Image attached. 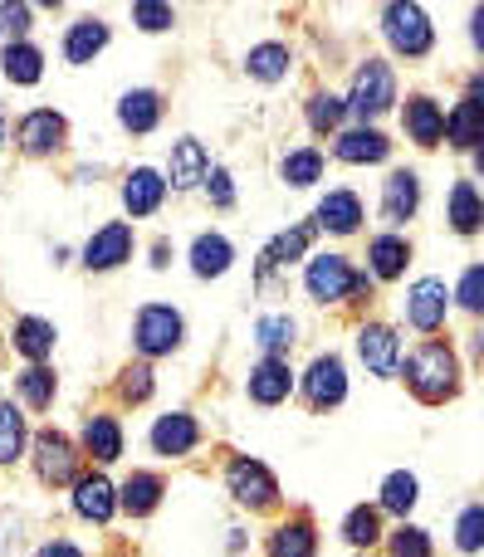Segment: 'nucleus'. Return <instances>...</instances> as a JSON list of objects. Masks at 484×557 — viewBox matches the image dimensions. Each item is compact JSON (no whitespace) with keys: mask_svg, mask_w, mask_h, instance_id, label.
<instances>
[{"mask_svg":"<svg viewBox=\"0 0 484 557\" xmlns=\"http://www.w3.org/2000/svg\"><path fill=\"white\" fill-rule=\"evenodd\" d=\"M362 225V201L352 191H328L319 201V215H313V231H333V235H352Z\"/></svg>","mask_w":484,"mask_h":557,"instance_id":"nucleus-25","label":"nucleus"},{"mask_svg":"<svg viewBox=\"0 0 484 557\" xmlns=\"http://www.w3.org/2000/svg\"><path fill=\"white\" fill-rule=\"evenodd\" d=\"M162 494H166V480H162V474L133 470V474L123 480V490H117V509L133 513V519H147V513L162 504Z\"/></svg>","mask_w":484,"mask_h":557,"instance_id":"nucleus-20","label":"nucleus"},{"mask_svg":"<svg viewBox=\"0 0 484 557\" xmlns=\"http://www.w3.org/2000/svg\"><path fill=\"white\" fill-rule=\"evenodd\" d=\"M29 450H35L39 484L59 490V484H74L78 480V445L69 441L64 431H39L35 441H29Z\"/></svg>","mask_w":484,"mask_h":557,"instance_id":"nucleus-7","label":"nucleus"},{"mask_svg":"<svg viewBox=\"0 0 484 557\" xmlns=\"http://www.w3.org/2000/svg\"><path fill=\"white\" fill-rule=\"evenodd\" d=\"M343 103L362 117V127H368V117L387 113V108L397 103V74H392L387 59H368V64L352 74V94L343 98Z\"/></svg>","mask_w":484,"mask_h":557,"instance_id":"nucleus-3","label":"nucleus"},{"mask_svg":"<svg viewBox=\"0 0 484 557\" xmlns=\"http://www.w3.org/2000/svg\"><path fill=\"white\" fill-rule=\"evenodd\" d=\"M294 333H299V323H294L289 313H264L260 323H255V343L264 347V357H280L294 347Z\"/></svg>","mask_w":484,"mask_h":557,"instance_id":"nucleus-34","label":"nucleus"},{"mask_svg":"<svg viewBox=\"0 0 484 557\" xmlns=\"http://www.w3.org/2000/svg\"><path fill=\"white\" fill-rule=\"evenodd\" d=\"M446 143L460 152H475L484 143V103H480V78L470 84V94L460 98V108L446 117Z\"/></svg>","mask_w":484,"mask_h":557,"instance_id":"nucleus-16","label":"nucleus"},{"mask_svg":"<svg viewBox=\"0 0 484 557\" xmlns=\"http://www.w3.org/2000/svg\"><path fill=\"white\" fill-rule=\"evenodd\" d=\"M25 455V416L15 401H0V465H15Z\"/></svg>","mask_w":484,"mask_h":557,"instance_id":"nucleus-37","label":"nucleus"},{"mask_svg":"<svg viewBox=\"0 0 484 557\" xmlns=\"http://www.w3.org/2000/svg\"><path fill=\"white\" fill-rule=\"evenodd\" d=\"M480 225H484V206H480L475 182H456V191H450V231L475 235Z\"/></svg>","mask_w":484,"mask_h":557,"instance_id":"nucleus-32","label":"nucleus"},{"mask_svg":"<svg viewBox=\"0 0 484 557\" xmlns=\"http://www.w3.org/2000/svg\"><path fill=\"white\" fill-rule=\"evenodd\" d=\"M313 221L309 225H294V231H280L270 245L260 250V284L270 278L274 270H284V264H294V260H303V250H309V240H313Z\"/></svg>","mask_w":484,"mask_h":557,"instance_id":"nucleus-22","label":"nucleus"},{"mask_svg":"<svg viewBox=\"0 0 484 557\" xmlns=\"http://www.w3.org/2000/svg\"><path fill=\"white\" fill-rule=\"evenodd\" d=\"M264 553H270V557H319V533H313V519H309V513L284 519L280 529L270 533Z\"/></svg>","mask_w":484,"mask_h":557,"instance_id":"nucleus-19","label":"nucleus"},{"mask_svg":"<svg viewBox=\"0 0 484 557\" xmlns=\"http://www.w3.org/2000/svg\"><path fill=\"white\" fill-rule=\"evenodd\" d=\"M446 313H450V294L440 278H417V284L407 288V323L417 327V333H440Z\"/></svg>","mask_w":484,"mask_h":557,"instance_id":"nucleus-9","label":"nucleus"},{"mask_svg":"<svg viewBox=\"0 0 484 557\" xmlns=\"http://www.w3.org/2000/svg\"><path fill=\"white\" fill-rule=\"evenodd\" d=\"M456 543H460V553H480V543H484V504H470V509L460 513Z\"/></svg>","mask_w":484,"mask_h":557,"instance_id":"nucleus-45","label":"nucleus"},{"mask_svg":"<svg viewBox=\"0 0 484 557\" xmlns=\"http://www.w3.org/2000/svg\"><path fill=\"white\" fill-rule=\"evenodd\" d=\"M343 113H348V103H343L338 94H313L309 98V127L313 133H333V127L343 123Z\"/></svg>","mask_w":484,"mask_h":557,"instance_id":"nucleus-41","label":"nucleus"},{"mask_svg":"<svg viewBox=\"0 0 484 557\" xmlns=\"http://www.w3.org/2000/svg\"><path fill=\"white\" fill-rule=\"evenodd\" d=\"M303 288H309L313 304H348V298L372 294V278L352 270L343 255H319V260H309Z\"/></svg>","mask_w":484,"mask_h":557,"instance_id":"nucleus-2","label":"nucleus"},{"mask_svg":"<svg viewBox=\"0 0 484 557\" xmlns=\"http://www.w3.org/2000/svg\"><path fill=\"white\" fill-rule=\"evenodd\" d=\"M280 176L289 186H313L323 176V152H319V147H299V152H289L280 162Z\"/></svg>","mask_w":484,"mask_h":557,"instance_id":"nucleus-38","label":"nucleus"},{"mask_svg":"<svg viewBox=\"0 0 484 557\" xmlns=\"http://www.w3.org/2000/svg\"><path fill=\"white\" fill-rule=\"evenodd\" d=\"M231 264H235V245L225 240V235H215V231L196 235V245H191V274L196 278H221Z\"/></svg>","mask_w":484,"mask_h":557,"instance_id":"nucleus-28","label":"nucleus"},{"mask_svg":"<svg viewBox=\"0 0 484 557\" xmlns=\"http://www.w3.org/2000/svg\"><path fill=\"white\" fill-rule=\"evenodd\" d=\"M460 357L450 352V343H421L417 352L407 357V386L417 392V401L440 406L460 392Z\"/></svg>","mask_w":484,"mask_h":557,"instance_id":"nucleus-1","label":"nucleus"},{"mask_svg":"<svg viewBox=\"0 0 484 557\" xmlns=\"http://www.w3.org/2000/svg\"><path fill=\"white\" fill-rule=\"evenodd\" d=\"M456 298H460V308H470V313H480V308H484V270H480V264H470V270H466Z\"/></svg>","mask_w":484,"mask_h":557,"instance_id":"nucleus-46","label":"nucleus"},{"mask_svg":"<svg viewBox=\"0 0 484 557\" xmlns=\"http://www.w3.org/2000/svg\"><path fill=\"white\" fill-rule=\"evenodd\" d=\"M117 509V490L103 480V474H78L74 480V513L88 523H108Z\"/></svg>","mask_w":484,"mask_h":557,"instance_id":"nucleus-18","label":"nucleus"},{"mask_svg":"<svg viewBox=\"0 0 484 557\" xmlns=\"http://www.w3.org/2000/svg\"><path fill=\"white\" fill-rule=\"evenodd\" d=\"M417 499H421V484L411 470H397L382 480V509L387 513H401V519H407V513L417 509Z\"/></svg>","mask_w":484,"mask_h":557,"instance_id":"nucleus-35","label":"nucleus"},{"mask_svg":"<svg viewBox=\"0 0 484 557\" xmlns=\"http://www.w3.org/2000/svg\"><path fill=\"white\" fill-rule=\"evenodd\" d=\"M108 49V25L103 20H74V25H69V35H64V59L69 64H94L98 54H103Z\"/></svg>","mask_w":484,"mask_h":557,"instance_id":"nucleus-26","label":"nucleus"},{"mask_svg":"<svg viewBox=\"0 0 484 557\" xmlns=\"http://www.w3.org/2000/svg\"><path fill=\"white\" fill-rule=\"evenodd\" d=\"M245 392H250V401H260V406L289 401V392H294L289 362H284V357H260V362L250 367V382H245Z\"/></svg>","mask_w":484,"mask_h":557,"instance_id":"nucleus-14","label":"nucleus"},{"mask_svg":"<svg viewBox=\"0 0 484 557\" xmlns=\"http://www.w3.org/2000/svg\"><path fill=\"white\" fill-rule=\"evenodd\" d=\"M333 152H338V162H348V166H372V162H387L392 143L377 133V127H352V133H338Z\"/></svg>","mask_w":484,"mask_h":557,"instance_id":"nucleus-23","label":"nucleus"},{"mask_svg":"<svg viewBox=\"0 0 484 557\" xmlns=\"http://www.w3.org/2000/svg\"><path fill=\"white\" fill-rule=\"evenodd\" d=\"M245 69H250V78H260V84H280V78L289 74V49L284 45H255L250 54H245Z\"/></svg>","mask_w":484,"mask_h":557,"instance_id":"nucleus-36","label":"nucleus"},{"mask_svg":"<svg viewBox=\"0 0 484 557\" xmlns=\"http://www.w3.org/2000/svg\"><path fill=\"white\" fill-rule=\"evenodd\" d=\"M343 396H348V367H343V357L338 352L313 357L309 372H303V401L313 411H333V406H343Z\"/></svg>","mask_w":484,"mask_h":557,"instance_id":"nucleus-8","label":"nucleus"},{"mask_svg":"<svg viewBox=\"0 0 484 557\" xmlns=\"http://www.w3.org/2000/svg\"><path fill=\"white\" fill-rule=\"evenodd\" d=\"M421 206V176L417 172H392L382 182V221L387 225H407Z\"/></svg>","mask_w":484,"mask_h":557,"instance_id":"nucleus-17","label":"nucleus"},{"mask_svg":"<svg viewBox=\"0 0 484 557\" xmlns=\"http://www.w3.org/2000/svg\"><path fill=\"white\" fill-rule=\"evenodd\" d=\"M133 25L147 29V35H162V29L176 25V10L172 5H157V0H137V5H133Z\"/></svg>","mask_w":484,"mask_h":557,"instance_id":"nucleus-43","label":"nucleus"},{"mask_svg":"<svg viewBox=\"0 0 484 557\" xmlns=\"http://www.w3.org/2000/svg\"><path fill=\"white\" fill-rule=\"evenodd\" d=\"M84 455H94L98 465H113L123 455V425L113 416H88L84 421Z\"/></svg>","mask_w":484,"mask_h":557,"instance_id":"nucleus-30","label":"nucleus"},{"mask_svg":"<svg viewBox=\"0 0 484 557\" xmlns=\"http://www.w3.org/2000/svg\"><path fill=\"white\" fill-rule=\"evenodd\" d=\"M15 386H20V396H25V406L29 411H45L49 401H54V372L49 367H25V372L15 376Z\"/></svg>","mask_w":484,"mask_h":557,"instance_id":"nucleus-39","label":"nucleus"},{"mask_svg":"<svg viewBox=\"0 0 484 557\" xmlns=\"http://www.w3.org/2000/svg\"><path fill=\"white\" fill-rule=\"evenodd\" d=\"M206 191H211V206H221V211L235 206V182L225 166H211V172H206Z\"/></svg>","mask_w":484,"mask_h":557,"instance_id":"nucleus-47","label":"nucleus"},{"mask_svg":"<svg viewBox=\"0 0 484 557\" xmlns=\"http://www.w3.org/2000/svg\"><path fill=\"white\" fill-rule=\"evenodd\" d=\"M0 64H5V78H10V84H39V74H45V54H39L35 45H25V39L5 45Z\"/></svg>","mask_w":484,"mask_h":557,"instance_id":"nucleus-33","label":"nucleus"},{"mask_svg":"<svg viewBox=\"0 0 484 557\" xmlns=\"http://www.w3.org/2000/svg\"><path fill=\"white\" fill-rule=\"evenodd\" d=\"M133 225L127 221H108L103 231H94V240L84 245V270L103 274V270H117V264L133 260Z\"/></svg>","mask_w":484,"mask_h":557,"instance_id":"nucleus-11","label":"nucleus"},{"mask_svg":"<svg viewBox=\"0 0 484 557\" xmlns=\"http://www.w3.org/2000/svg\"><path fill=\"white\" fill-rule=\"evenodd\" d=\"M117 123H123L127 133H152V127L162 123V94H152V88L123 94L117 98Z\"/></svg>","mask_w":484,"mask_h":557,"instance_id":"nucleus-27","label":"nucleus"},{"mask_svg":"<svg viewBox=\"0 0 484 557\" xmlns=\"http://www.w3.org/2000/svg\"><path fill=\"white\" fill-rule=\"evenodd\" d=\"M368 260H372V274L377 278H401L411 264V245L401 240V235H377V240L368 245Z\"/></svg>","mask_w":484,"mask_h":557,"instance_id":"nucleus-31","label":"nucleus"},{"mask_svg":"<svg viewBox=\"0 0 484 557\" xmlns=\"http://www.w3.org/2000/svg\"><path fill=\"white\" fill-rule=\"evenodd\" d=\"M152 367L147 362H133V367H123V372H117V396H123V401H147V396H152Z\"/></svg>","mask_w":484,"mask_h":557,"instance_id":"nucleus-42","label":"nucleus"},{"mask_svg":"<svg viewBox=\"0 0 484 557\" xmlns=\"http://www.w3.org/2000/svg\"><path fill=\"white\" fill-rule=\"evenodd\" d=\"M225 490L235 494V504H245V509H255V513L280 504V480L270 474V465L250 460V455L225 465Z\"/></svg>","mask_w":484,"mask_h":557,"instance_id":"nucleus-6","label":"nucleus"},{"mask_svg":"<svg viewBox=\"0 0 484 557\" xmlns=\"http://www.w3.org/2000/svg\"><path fill=\"white\" fill-rule=\"evenodd\" d=\"M35 557H84V548H74L69 539H54V543H45Z\"/></svg>","mask_w":484,"mask_h":557,"instance_id":"nucleus-49","label":"nucleus"},{"mask_svg":"<svg viewBox=\"0 0 484 557\" xmlns=\"http://www.w3.org/2000/svg\"><path fill=\"white\" fill-rule=\"evenodd\" d=\"M152 450L157 455H166V460H182V455H191L196 445H201V425H196V416L191 411H166V416H157V425H152Z\"/></svg>","mask_w":484,"mask_h":557,"instance_id":"nucleus-13","label":"nucleus"},{"mask_svg":"<svg viewBox=\"0 0 484 557\" xmlns=\"http://www.w3.org/2000/svg\"><path fill=\"white\" fill-rule=\"evenodd\" d=\"M343 539H348L352 548H372V543L382 539V513L368 509V504H358V509L343 519Z\"/></svg>","mask_w":484,"mask_h":557,"instance_id":"nucleus-40","label":"nucleus"},{"mask_svg":"<svg viewBox=\"0 0 484 557\" xmlns=\"http://www.w3.org/2000/svg\"><path fill=\"white\" fill-rule=\"evenodd\" d=\"M29 15H35V10H29L25 0H15V5H0V35H10V45H15V39L29 29Z\"/></svg>","mask_w":484,"mask_h":557,"instance_id":"nucleus-48","label":"nucleus"},{"mask_svg":"<svg viewBox=\"0 0 484 557\" xmlns=\"http://www.w3.org/2000/svg\"><path fill=\"white\" fill-rule=\"evenodd\" d=\"M64 137H69V123L54 113V108H35V113H25V117H20V127H15V143H20V152H25V157L59 152V147H64Z\"/></svg>","mask_w":484,"mask_h":557,"instance_id":"nucleus-10","label":"nucleus"},{"mask_svg":"<svg viewBox=\"0 0 484 557\" xmlns=\"http://www.w3.org/2000/svg\"><path fill=\"white\" fill-rule=\"evenodd\" d=\"M387 548H392V557H431V533L417 529V523H401Z\"/></svg>","mask_w":484,"mask_h":557,"instance_id":"nucleus-44","label":"nucleus"},{"mask_svg":"<svg viewBox=\"0 0 484 557\" xmlns=\"http://www.w3.org/2000/svg\"><path fill=\"white\" fill-rule=\"evenodd\" d=\"M382 29H387L392 49L407 54V59H426L431 45H436V29H431L426 10L411 5V0H397V5L382 10Z\"/></svg>","mask_w":484,"mask_h":557,"instance_id":"nucleus-5","label":"nucleus"},{"mask_svg":"<svg viewBox=\"0 0 484 557\" xmlns=\"http://www.w3.org/2000/svg\"><path fill=\"white\" fill-rule=\"evenodd\" d=\"M0 147H5V113H0Z\"/></svg>","mask_w":484,"mask_h":557,"instance_id":"nucleus-50","label":"nucleus"},{"mask_svg":"<svg viewBox=\"0 0 484 557\" xmlns=\"http://www.w3.org/2000/svg\"><path fill=\"white\" fill-rule=\"evenodd\" d=\"M162 196H166L162 172H152V166H133V172H127V182H123L127 215H157L162 211Z\"/></svg>","mask_w":484,"mask_h":557,"instance_id":"nucleus-21","label":"nucleus"},{"mask_svg":"<svg viewBox=\"0 0 484 557\" xmlns=\"http://www.w3.org/2000/svg\"><path fill=\"white\" fill-rule=\"evenodd\" d=\"M407 133H411V143L417 147H440L446 143V113H440L436 98H426V94L407 98Z\"/></svg>","mask_w":484,"mask_h":557,"instance_id":"nucleus-24","label":"nucleus"},{"mask_svg":"<svg viewBox=\"0 0 484 557\" xmlns=\"http://www.w3.org/2000/svg\"><path fill=\"white\" fill-rule=\"evenodd\" d=\"M358 357L368 362L372 376H397L401 372V337L387 323H362L358 327Z\"/></svg>","mask_w":484,"mask_h":557,"instance_id":"nucleus-12","label":"nucleus"},{"mask_svg":"<svg viewBox=\"0 0 484 557\" xmlns=\"http://www.w3.org/2000/svg\"><path fill=\"white\" fill-rule=\"evenodd\" d=\"M186 337V318L176 313L172 304H147L137 308V323H133V343L142 357H166L176 352Z\"/></svg>","mask_w":484,"mask_h":557,"instance_id":"nucleus-4","label":"nucleus"},{"mask_svg":"<svg viewBox=\"0 0 484 557\" xmlns=\"http://www.w3.org/2000/svg\"><path fill=\"white\" fill-rule=\"evenodd\" d=\"M206 172H211V157H206V147L196 143V137L172 143V157H166V176H162V182H172L176 191H196V186L206 182Z\"/></svg>","mask_w":484,"mask_h":557,"instance_id":"nucleus-15","label":"nucleus"},{"mask_svg":"<svg viewBox=\"0 0 484 557\" xmlns=\"http://www.w3.org/2000/svg\"><path fill=\"white\" fill-rule=\"evenodd\" d=\"M20 357H29V367H45V357L54 352V323L45 318H15V333H10Z\"/></svg>","mask_w":484,"mask_h":557,"instance_id":"nucleus-29","label":"nucleus"}]
</instances>
